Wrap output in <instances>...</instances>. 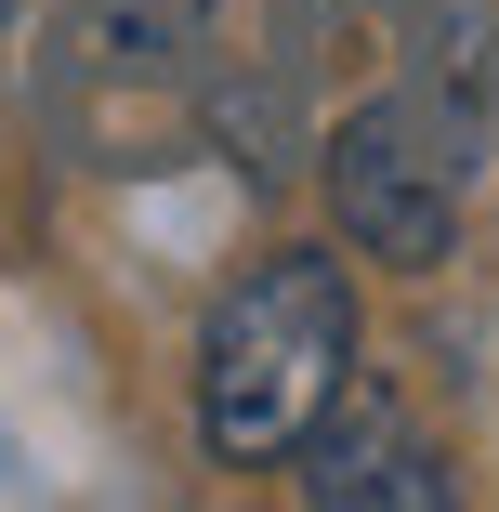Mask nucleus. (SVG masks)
Returning <instances> with one entry per match:
<instances>
[{
	"label": "nucleus",
	"mask_w": 499,
	"mask_h": 512,
	"mask_svg": "<svg viewBox=\"0 0 499 512\" xmlns=\"http://www.w3.org/2000/svg\"><path fill=\"white\" fill-rule=\"evenodd\" d=\"M355 381V289L329 250H263L224 302L211 329H197V434L211 460L263 473L303 447V421Z\"/></svg>",
	"instance_id": "1"
},
{
	"label": "nucleus",
	"mask_w": 499,
	"mask_h": 512,
	"mask_svg": "<svg viewBox=\"0 0 499 512\" xmlns=\"http://www.w3.org/2000/svg\"><path fill=\"white\" fill-rule=\"evenodd\" d=\"M211 119V0H66L40 53V132L79 171H171Z\"/></svg>",
	"instance_id": "2"
},
{
	"label": "nucleus",
	"mask_w": 499,
	"mask_h": 512,
	"mask_svg": "<svg viewBox=\"0 0 499 512\" xmlns=\"http://www.w3.org/2000/svg\"><path fill=\"white\" fill-rule=\"evenodd\" d=\"M460 171H473V119L434 106V92H381L329 132V211L368 263H447Z\"/></svg>",
	"instance_id": "3"
},
{
	"label": "nucleus",
	"mask_w": 499,
	"mask_h": 512,
	"mask_svg": "<svg viewBox=\"0 0 499 512\" xmlns=\"http://www.w3.org/2000/svg\"><path fill=\"white\" fill-rule=\"evenodd\" d=\"M289 460H303V499H316V512H447L434 434H421L394 394H368V381H342L316 421H303Z\"/></svg>",
	"instance_id": "4"
}]
</instances>
